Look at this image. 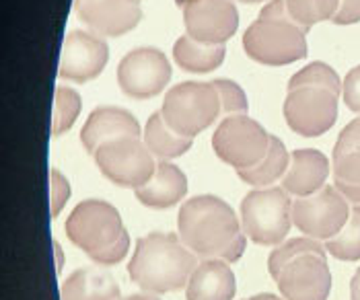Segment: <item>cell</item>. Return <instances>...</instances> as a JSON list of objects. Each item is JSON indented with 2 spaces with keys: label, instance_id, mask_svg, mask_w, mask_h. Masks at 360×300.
Masks as SVG:
<instances>
[{
  "label": "cell",
  "instance_id": "6",
  "mask_svg": "<svg viewBox=\"0 0 360 300\" xmlns=\"http://www.w3.org/2000/svg\"><path fill=\"white\" fill-rule=\"evenodd\" d=\"M221 97L214 82L186 81L169 89L163 101V119L179 136L195 138L221 117Z\"/></svg>",
  "mask_w": 360,
  "mask_h": 300
},
{
  "label": "cell",
  "instance_id": "34",
  "mask_svg": "<svg viewBox=\"0 0 360 300\" xmlns=\"http://www.w3.org/2000/svg\"><path fill=\"white\" fill-rule=\"evenodd\" d=\"M350 299L360 300V268L354 272L350 280Z\"/></svg>",
  "mask_w": 360,
  "mask_h": 300
},
{
  "label": "cell",
  "instance_id": "16",
  "mask_svg": "<svg viewBox=\"0 0 360 300\" xmlns=\"http://www.w3.org/2000/svg\"><path fill=\"white\" fill-rule=\"evenodd\" d=\"M330 159L317 148H299L292 150L290 164L282 177V190L297 197L313 195L326 188L330 177Z\"/></svg>",
  "mask_w": 360,
  "mask_h": 300
},
{
  "label": "cell",
  "instance_id": "29",
  "mask_svg": "<svg viewBox=\"0 0 360 300\" xmlns=\"http://www.w3.org/2000/svg\"><path fill=\"white\" fill-rule=\"evenodd\" d=\"M214 86L219 91V97H221V115L224 117H231V115H248L250 110V103H248V95L245 91L231 79H217Z\"/></svg>",
  "mask_w": 360,
  "mask_h": 300
},
{
  "label": "cell",
  "instance_id": "14",
  "mask_svg": "<svg viewBox=\"0 0 360 300\" xmlns=\"http://www.w3.org/2000/svg\"><path fill=\"white\" fill-rule=\"evenodd\" d=\"M110 60V48L103 37L83 29L70 31L60 56V77L66 81L84 82L97 79Z\"/></svg>",
  "mask_w": 360,
  "mask_h": 300
},
{
  "label": "cell",
  "instance_id": "1",
  "mask_svg": "<svg viewBox=\"0 0 360 300\" xmlns=\"http://www.w3.org/2000/svg\"><path fill=\"white\" fill-rule=\"evenodd\" d=\"M179 237L202 259L235 263L245 253V233L233 208L217 195L186 200L177 216Z\"/></svg>",
  "mask_w": 360,
  "mask_h": 300
},
{
  "label": "cell",
  "instance_id": "22",
  "mask_svg": "<svg viewBox=\"0 0 360 300\" xmlns=\"http://www.w3.org/2000/svg\"><path fill=\"white\" fill-rule=\"evenodd\" d=\"M226 50L224 46H210V44H202L195 41L190 35H181L175 44H173V60L175 64L186 70V72H194V74H204V72H212L224 62Z\"/></svg>",
  "mask_w": 360,
  "mask_h": 300
},
{
  "label": "cell",
  "instance_id": "18",
  "mask_svg": "<svg viewBox=\"0 0 360 300\" xmlns=\"http://www.w3.org/2000/svg\"><path fill=\"white\" fill-rule=\"evenodd\" d=\"M134 193L142 206L153 210H167L186 197L188 177L177 164L161 161L157 163L153 177L142 188L134 190Z\"/></svg>",
  "mask_w": 360,
  "mask_h": 300
},
{
  "label": "cell",
  "instance_id": "17",
  "mask_svg": "<svg viewBox=\"0 0 360 300\" xmlns=\"http://www.w3.org/2000/svg\"><path fill=\"white\" fill-rule=\"evenodd\" d=\"M122 136H142L139 119L128 110L111 105L91 111L81 130V142L89 155H95L101 144Z\"/></svg>",
  "mask_w": 360,
  "mask_h": 300
},
{
  "label": "cell",
  "instance_id": "23",
  "mask_svg": "<svg viewBox=\"0 0 360 300\" xmlns=\"http://www.w3.org/2000/svg\"><path fill=\"white\" fill-rule=\"evenodd\" d=\"M192 140L194 138L179 136L177 132H173L167 126L161 111H155L148 117L146 128H144V144L148 146L153 157H157L159 161H171V159L186 155L192 146Z\"/></svg>",
  "mask_w": 360,
  "mask_h": 300
},
{
  "label": "cell",
  "instance_id": "26",
  "mask_svg": "<svg viewBox=\"0 0 360 300\" xmlns=\"http://www.w3.org/2000/svg\"><path fill=\"white\" fill-rule=\"evenodd\" d=\"M328 253L340 261H359L360 259V204L350 208V219L346 226L330 241H326Z\"/></svg>",
  "mask_w": 360,
  "mask_h": 300
},
{
  "label": "cell",
  "instance_id": "10",
  "mask_svg": "<svg viewBox=\"0 0 360 300\" xmlns=\"http://www.w3.org/2000/svg\"><path fill=\"white\" fill-rule=\"evenodd\" d=\"M338 99L340 95L326 86L303 84L288 89L282 107L288 128L303 138L330 132L338 119Z\"/></svg>",
  "mask_w": 360,
  "mask_h": 300
},
{
  "label": "cell",
  "instance_id": "4",
  "mask_svg": "<svg viewBox=\"0 0 360 300\" xmlns=\"http://www.w3.org/2000/svg\"><path fill=\"white\" fill-rule=\"evenodd\" d=\"M66 235L99 266H117L130 249V235L115 206L105 200H83L66 219Z\"/></svg>",
  "mask_w": 360,
  "mask_h": 300
},
{
  "label": "cell",
  "instance_id": "20",
  "mask_svg": "<svg viewBox=\"0 0 360 300\" xmlns=\"http://www.w3.org/2000/svg\"><path fill=\"white\" fill-rule=\"evenodd\" d=\"M62 300H120L115 278L99 268H81L66 278L60 288Z\"/></svg>",
  "mask_w": 360,
  "mask_h": 300
},
{
  "label": "cell",
  "instance_id": "35",
  "mask_svg": "<svg viewBox=\"0 0 360 300\" xmlns=\"http://www.w3.org/2000/svg\"><path fill=\"white\" fill-rule=\"evenodd\" d=\"M248 300H284L276 296V294H270V292H264V294H255V296H251Z\"/></svg>",
  "mask_w": 360,
  "mask_h": 300
},
{
  "label": "cell",
  "instance_id": "32",
  "mask_svg": "<svg viewBox=\"0 0 360 300\" xmlns=\"http://www.w3.org/2000/svg\"><path fill=\"white\" fill-rule=\"evenodd\" d=\"M335 25H354L360 21V0H340V8L332 19Z\"/></svg>",
  "mask_w": 360,
  "mask_h": 300
},
{
  "label": "cell",
  "instance_id": "21",
  "mask_svg": "<svg viewBox=\"0 0 360 300\" xmlns=\"http://www.w3.org/2000/svg\"><path fill=\"white\" fill-rule=\"evenodd\" d=\"M333 183H360V117L344 126L332 155Z\"/></svg>",
  "mask_w": 360,
  "mask_h": 300
},
{
  "label": "cell",
  "instance_id": "38",
  "mask_svg": "<svg viewBox=\"0 0 360 300\" xmlns=\"http://www.w3.org/2000/svg\"><path fill=\"white\" fill-rule=\"evenodd\" d=\"M241 2H245V4H255V2H264V0H241Z\"/></svg>",
  "mask_w": 360,
  "mask_h": 300
},
{
  "label": "cell",
  "instance_id": "8",
  "mask_svg": "<svg viewBox=\"0 0 360 300\" xmlns=\"http://www.w3.org/2000/svg\"><path fill=\"white\" fill-rule=\"evenodd\" d=\"M95 163L105 179L117 188H142L155 173L157 163L140 136H122L95 150Z\"/></svg>",
  "mask_w": 360,
  "mask_h": 300
},
{
  "label": "cell",
  "instance_id": "13",
  "mask_svg": "<svg viewBox=\"0 0 360 300\" xmlns=\"http://www.w3.org/2000/svg\"><path fill=\"white\" fill-rule=\"evenodd\" d=\"M188 35L210 46H224L239 27V11L233 0H192L184 8Z\"/></svg>",
  "mask_w": 360,
  "mask_h": 300
},
{
  "label": "cell",
  "instance_id": "7",
  "mask_svg": "<svg viewBox=\"0 0 360 300\" xmlns=\"http://www.w3.org/2000/svg\"><path fill=\"white\" fill-rule=\"evenodd\" d=\"M239 212L241 228L255 245H280L292 224V202L282 188L250 191Z\"/></svg>",
  "mask_w": 360,
  "mask_h": 300
},
{
  "label": "cell",
  "instance_id": "11",
  "mask_svg": "<svg viewBox=\"0 0 360 300\" xmlns=\"http://www.w3.org/2000/svg\"><path fill=\"white\" fill-rule=\"evenodd\" d=\"M350 219L348 200L335 185L292 202V224L315 241L333 239Z\"/></svg>",
  "mask_w": 360,
  "mask_h": 300
},
{
  "label": "cell",
  "instance_id": "39",
  "mask_svg": "<svg viewBox=\"0 0 360 300\" xmlns=\"http://www.w3.org/2000/svg\"><path fill=\"white\" fill-rule=\"evenodd\" d=\"M136 2H140V0H136Z\"/></svg>",
  "mask_w": 360,
  "mask_h": 300
},
{
  "label": "cell",
  "instance_id": "28",
  "mask_svg": "<svg viewBox=\"0 0 360 300\" xmlns=\"http://www.w3.org/2000/svg\"><path fill=\"white\" fill-rule=\"evenodd\" d=\"M303 84L326 86V89H332L333 93L342 95V81H340L338 72L326 62H311V64H307L305 68H301L297 74H292V79L288 81V89L303 86Z\"/></svg>",
  "mask_w": 360,
  "mask_h": 300
},
{
  "label": "cell",
  "instance_id": "36",
  "mask_svg": "<svg viewBox=\"0 0 360 300\" xmlns=\"http://www.w3.org/2000/svg\"><path fill=\"white\" fill-rule=\"evenodd\" d=\"M120 300H161V299H157V296H153V294H132V296H126V299H120Z\"/></svg>",
  "mask_w": 360,
  "mask_h": 300
},
{
  "label": "cell",
  "instance_id": "30",
  "mask_svg": "<svg viewBox=\"0 0 360 300\" xmlns=\"http://www.w3.org/2000/svg\"><path fill=\"white\" fill-rule=\"evenodd\" d=\"M68 200H70L68 179L58 169H52L50 171V212H52V219H56L62 212V208L66 206Z\"/></svg>",
  "mask_w": 360,
  "mask_h": 300
},
{
  "label": "cell",
  "instance_id": "25",
  "mask_svg": "<svg viewBox=\"0 0 360 300\" xmlns=\"http://www.w3.org/2000/svg\"><path fill=\"white\" fill-rule=\"evenodd\" d=\"M81 110H83L81 95L72 86L58 84L54 93V111H52V136L66 134L75 126Z\"/></svg>",
  "mask_w": 360,
  "mask_h": 300
},
{
  "label": "cell",
  "instance_id": "31",
  "mask_svg": "<svg viewBox=\"0 0 360 300\" xmlns=\"http://www.w3.org/2000/svg\"><path fill=\"white\" fill-rule=\"evenodd\" d=\"M342 99L346 107L360 113V66H354L342 81Z\"/></svg>",
  "mask_w": 360,
  "mask_h": 300
},
{
  "label": "cell",
  "instance_id": "12",
  "mask_svg": "<svg viewBox=\"0 0 360 300\" xmlns=\"http://www.w3.org/2000/svg\"><path fill=\"white\" fill-rule=\"evenodd\" d=\"M171 81V64L157 48H136L117 64V84L132 99H153Z\"/></svg>",
  "mask_w": 360,
  "mask_h": 300
},
{
  "label": "cell",
  "instance_id": "2",
  "mask_svg": "<svg viewBox=\"0 0 360 300\" xmlns=\"http://www.w3.org/2000/svg\"><path fill=\"white\" fill-rule=\"evenodd\" d=\"M268 272L284 300H328L332 272L328 249L311 237L290 239L268 257Z\"/></svg>",
  "mask_w": 360,
  "mask_h": 300
},
{
  "label": "cell",
  "instance_id": "5",
  "mask_svg": "<svg viewBox=\"0 0 360 300\" xmlns=\"http://www.w3.org/2000/svg\"><path fill=\"white\" fill-rule=\"evenodd\" d=\"M243 50L266 66H286L307 58V29L295 23L286 0H270L243 33Z\"/></svg>",
  "mask_w": 360,
  "mask_h": 300
},
{
  "label": "cell",
  "instance_id": "24",
  "mask_svg": "<svg viewBox=\"0 0 360 300\" xmlns=\"http://www.w3.org/2000/svg\"><path fill=\"white\" fill-rule=\"evenodd\" d=\"M288 164H290V155L284 146V142L280 138L272 136L270 140V148L266 152V157L251 169L245 171H237L239 179L248 185L253 188H266V185H272L276 179L284 177L286 171H288Z\"/></svg>",
  "mask_w": 360,
  "mask_h": 300
},
{
  "label": "cell",
  "instance_id": "15",
  "mask_svg": "<svg viewBox=\"0 0 360 300\" xmlns=\"http://www.w3.org/2000/svg\"><path fill=\"white\" fill-rule=\"evenodd\" d=\"M79 19L97 35L120 37L136 27L142 8L136 0H75Z\"/></svg>",
  "mask_w": 360,
  "mask_h": 300
},
{
  "label": "cell",
  "instance_id": "19",
  "mask_svg": "<svg viewBox=\"0 0 360 300\" xmlns=\"http://www.w3.org/2000/svg\"><path fill=\"white\" fill-rule=\"evenodd\" d=\"M235 292V273L222 259H204L198 263L186 286L188 300H233Z\"/></svg>",
  "mask_w": 360,
  "mask_h": 300
},
{
  "label": "cell",
  "instance_id": "27",
  "mask_svg": "<svg viewBox=\"0 0 360 300\" xmlns=\"http://www.w3.org/2000/svg\"><path fill=\"white\" fill-rule=\"evenodd\" d=\"M286 6L295 23L309 31L321 21H332L340 8V0H286Z\"/></svg>",
  "mask_w": 360,
  "mask_h": 300
},
{
  "label": "cell",
  "instance_id": "9",
  "mask_svg": "<svg viewBox=\"0 0 360 300\" xmlns=\"http://www.w3.org/2000/svg\"><path fill=\"white\" fill-rule=\"evenodd\" d=\"M270 140L272 136L259 122L248 115H231L222 119L212 134V148L222 163L245 171L266 157Z\"/></svg>",
  "mask_w": 360,
  "mask_h": 300
},
{
  "label": "cell",
  "instance_id": "3",
  "mask_svg": "<svg viewBox=\"0 0 360 300\" xmlns=\"http://www.w3.org/2000/svg\"><path fill=\"white\" fill-rule=\"evenodd\" d=\"M194 255L181 237L173 233H150L136 241L128 263L130 280L146 292L167 294L188 286L198 268Z\"/></svg>",
  "mask_w": 360,
  "mask_h": 300
},
{
  "label": "cell",
  "instance_id": "33",
  "mask_svg": "<svg viewBox=\"0 0 360 300\" xmlns=\"http://www.w3.org/2000/svg\"><path fill=\"white\" fill-rule=\"evenodd\" d=\"M338 190L342 191V195L352 202V204H360V183L359 185H352V183H333Z\"/></svg>",
  "mask_w": 360,
  "mask_h": 300
},
{
  "label": "cell",
  "instance_id": "37",
  "mask_svg": "<svg viewBox=\"0 0 360 300\" xmlns=\"http://www.w3.org/2000/svg\"><path fill=\"white\" fill-rule=\"evenodd\" d=\"M190 2H192V0H175V4H177L179 8H184V6H186V4H190Z\"/></svg>",
  "mask_w": 360,
  "mask_h": 300
}]
</instances>
